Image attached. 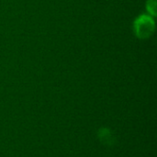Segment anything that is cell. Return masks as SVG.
<instances>
[{
	"instance_id": "2",
	"label": "cell",
	"mask_w": 157,
	"mask_h": 157,
	"mask_svg": "<svg viewBox=\"0 0 157 157\" xmlns=\"http://www.w3.org/2000/svg\"><path fill=\"white\" fill-rule=\"evenodd\" d=\"M98 139L103 144L112 145L115 143V138L109 128H101L98 131Z\"/></svg>"
},
{
	"instance_id": "3",
	"label": "cell",
	"mask_w": 157,
	"mask_h": 157,
	"mask_svg": "<svg viewBox=\"0 0 157 157\" xmlns=\"http://www.w3.org/2000/svg\"><path fill=\"white\" fill-rule=\"evenodd\" d=\"M146 8L149 15L155 17L156 15V0H147Z\"/></svg>"
},
{
	"instance_id": "1",
	"label": "cell",
	"mask_w": 157,
	"mask_h": 157,
	"mask_svg": "<svg viewBox=\"0 0 157 157\" xmlns=\"http://www.w3.org/2000/svg\"><path fill=\"white\" fill-rule=\"evenodd\" d=\"M155 20L150 15H141L133 23L134 33L140 39H147L151 37L155 31Z\"/></svg>"
}]
</instances>
